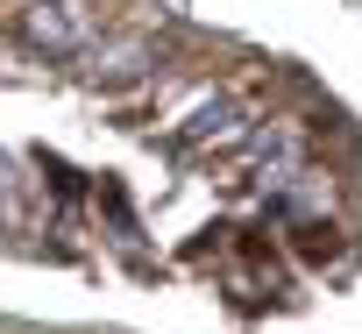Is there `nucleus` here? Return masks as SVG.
<instances>
[{
    "instance_id": "obj_1",
    "label": "nucleus",
    "mask_w": 362,
    "mask_h": 334,
    "mask_svg": "<svg viewBox=\"0 0 362 334\" xmlns=\"http://www.w3.org/2000/svg\"><path fill=\"white\" fill-rule=\"evenodd\" d=\"M22 36L43 43V50H86L93 43V15L78 8V0H36V8L22 15Z\"/></svg>"
},
{
    "instance_id": "obj_2",
    "label": "nucleus",
    "mask_w": 362,
    "mask_h": 334,
    "mask_svg": "<svg viewBox=\"0 0 362 334\" xmlns=\"http://www.w3.org/2000/svg\"><path fill=\"white\" fill-rule=\"evenodd\" d=\"M142 71H149V43H100L93 50V79L100 86H128Z\"/></svg>"
},
{
    "instance_id": "obj_3",
    "label": "nucleus",
    "mask_w": 362,
    "mask_h": 334,
    "mask_svg": "<svg viewBox=\"0 0 362 334\" xmlns=\"http://www.w3.org/2000/svg\"><path fill=\"white\" fill-rule=\"evenodd\" d=\"M228 135H242V128H235V107H206V114L185 128V142H228Z\"/></svg>"
}]
</instances>
